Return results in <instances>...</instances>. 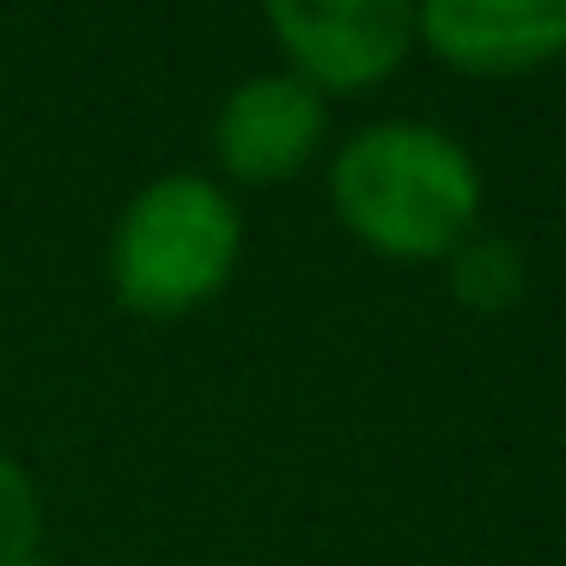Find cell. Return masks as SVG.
Instances as JSON below:
<instances>
[{"instance_id":"obj_1","label":"cell","mask_w":566,"mask_h":566,"mask_svg":"<svg viewBox=\"0 0 566 566\" xmlns=\"http://www.w3.org/2000/svg\"><path fill=\"white\" fill-rule=\"evenodd\" d=\"M329 196L347 232L384 256H451L481 213V171L457 135L390 116L342 140Z\"/></svg>"},{"instance_id":"obj_2","label":"cell","mask_w":566,"mask_h":566,"mask_svg":"<svg viewBox=\"0 0 566 566\" xmlns=\"http://www.w3.org/2000/svg\"><path fill=\"white\" fill-rule=\"evenodd\" d=\"M238 244H244V220H238L232 196L196 171H171L140 189L116 220V298L147 317H184L226 286Z\"/></svg>"},{"instance_id":"obj_3","label":"cell","mask_w":566,"mask_h":566,"mask_svg":"<svg viewBox=\"0 0 566 566\" xmlns=\"http://www.w3.org/2000/svg\"><path fill=\"white\" fill-rule=\"evenodd\" d=\"M269 25L293 55V74L317 92L371 86L420 38L402 0H269Z\"/></svg>"},{"instance_id":"obj_4","label":"cell","mask_w":566,"mask_h":566,"mask_svg":"<svg viewBox=\"0 0 566 566\" xmlns=\"http://www.w3.org/2000/svg\"><path fill=\"white\" fill-rule=\"evenodd\" d=\"M329 135V104L298 74H250L213 116L220 165L244 184H281L293 177Z\"/></svg>"},{"instance_id":"obj_5","label":"cell","mask_w":566,"mask_h":566,"mask_svg":"<svg viewBox=\"0 0 566 566\" xmlns=\"http://www.w3.org/2000/svg\"><path fill=\"white\" fill-rule=\"evenodd\" d=\"M415 31L457 67H530L566 50V0H427Z\"/></svg>"},{"instance_id":"obj_6","label":"cell","mask_w":566,"mask_h":566,"mask_svg":"<svg viewBox=\"0 0 566 566\" xmlns=\"http://www.w3.org/2000/svg\"><path fill=\"white\" fill-rule=\"evenodd\" d=\"M451 286L463 305H481V311H500L524 293V256H517L512 238H463L451 250Z\"/></svg>"},{"instance_id":"obj_7","label":"cell","mask_w":566,"mask_h":566,"mask_svg":"<svg viewBox=\"0 0 566 566\" xmlns=\"http://www.w3.org/2000/svg\"><path fill=\"white\" fill-rule=\"evenodd\" d=\"M0 566H50L38 488L13 457H0Z\"/></svg>"}]
</instances>
